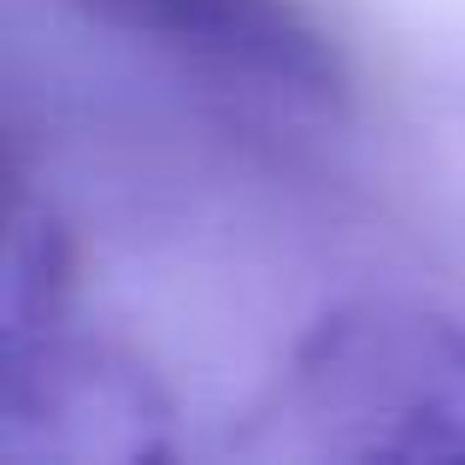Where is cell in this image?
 Returning <instances> with one entry per match:
<instances>
[{
	"mask_svg": "<svg viewBox=\"0 0 465 465\" xmlns=\"http://www.w3.org/2000/svg\"><path fill=\"white\" fill-rule=\"evenodd\" d=\"M230 448L242 460H465V318L389 295L318 312Z\"/></svg>",
	"mask_w": 465,
	"mask_h": 465,
	"instance_id": "1",
	"label": "cell"
},
{
	"mask_svg": "<svg viewBox=\"0 0 465 465\" xmlns=\"http://www.w3.org/2000/svg\"><path fill=\"white\" fill-rule=\"evenodd\" d=\"M94 24L148 42L213 89L312 118L348 113V65L295 0H77Z\"/></svg>",
	"mask_w": 465,
	"mask_h": 465,
	"instance_id": "3",
	"label": "cell"
},
{
	"mask_svg": "<svg viewBox=\"0 0 465 465\" xmlns=\"http://www.w3.org/2000/svg\"><path fill=\"white\" fill-rule=\"evenodd\" d=\"M171 395L136 353L113 341H83L65 330H35L6 341L0 371V454L59 465H142L171 460Z\"/></svg>",
	"mask_w": 465,
	"mask_h": 465,
	"instance_id": "2",
	"label": "cell"
},
{
	"mask_svg": "<svg viewBox=\"0 0 465 465\" xmlns=\"http://www.w3.org/2000/svg\"><path fill=\"white\" fill-rule=\"evenodd\" d=\"M71 289V242L59 218L30 189H12V236H6V277H0V324L6 341L54 330L65 318Z\"/></svg>",
	"mask_w": 465,
	"mask_h": 465,
	"instance_id": "4",
	"label": "cell"
}]
</instances>
